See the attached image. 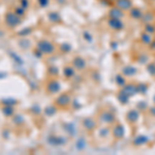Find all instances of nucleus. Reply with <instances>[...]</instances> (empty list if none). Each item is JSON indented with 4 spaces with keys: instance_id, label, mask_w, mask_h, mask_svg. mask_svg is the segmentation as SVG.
I'll list each match as a JSON object with an SVG mask.
<instances>
[{
    "instance_id": "obj_4",
    "label": "nucleus",
    "mask_w": 155,
    "mask_h": 155,
    "mask_svg": "<svg viewBox=\"0 0 155 155\" xmlns=\"http://www.w3.org/2000/svg\"><path fill=\"white\" fill-rule=\"evenodd\" d=\"M19 46H20V48H21V49L26 50V49H28L30 47V41L27 38H23V37H22V38L19 41Z\"/></svg>"
},
{
    "instance_id": "obj_14",
    "label": "nucleus",
    "mask_w": 155,
    "mask_h": 155,
    "mask_svg": "<svg viewBox=\"0 0 155 155\" xmlns=\"http://www.w3.org/2000/svg\"><path fill=\"white\" fill-rule=\"evenodd\" d=\"M38 2H39V4H41V6H46L47 4H48L49 0H38Z\"/></svg>"
},
{
    "instance_id": "obj_9",
    "label": "nucleus",
    "mask_w": 155,
    "mask_h": 155,
    "mask_svg": "<svg viewBox=\"0 0 155 155\" xmlns=\"http://www.w3.org/2000/svg\"><path fill=\"white\" fill-rule=\"evenodd\" d=\"M67 101H68V97H67L66 95H61L59 97L58 99H57V102H58L59 104H67Z\"/></svg>"
},
{
    "instance_id": "obj_7",
    "label": "nucleus",
    "mask_w": 155,
    "mask_h": 155,
    "mask_svg": "<svg viewBox=\"0 0 155 155\" xmlns=\"http://www.w3.org/2000/svg\"><path fill=\"white\" fill-rule=\"evenodd\" d=\"M17 101L16 99H14V98H6V99H2V104H4V106H16V104H17Z\"/></svg>"
},
{
    "instance_id": "obj_12",
    "label": "nucleus",
    "mask_w": 155,
    "mask_h": 155,
    "mask_svg": "<svg viewBox=\"0 0 155 155\" xmlns=\"http://www.w3.org/2000/svg\"><path fill=\"white\" fill-rule=\"evenodd\" d=\"M49 19L51 20V21L55 22L56 20L59 19V17H58V15H57L56 12H51V14L49 15Z\"/></svg>"
},
{
    "instance_id": "obj_8",
    "label": "nucleus",
    "mask_w": 155,
    "mask_h": 155,
    "mask_svg": "<svg viewBox=\"0 0 155 155\" xmlns=\"http://www.w3.org/2000/svg\"><path fill=\"white\" fill-rule=\"evenodd\" d=\"M11 56H12V58L15 60V63H18L19 65H22V64L24 63L23 59H22L19 55H17L16 53H11Z\"/></svg>"
},
{
    "instance_id": "obj_6",
    "label": "nucleus",
    "mask_w": 155,
    "mask_h": 155,
    "mask_svg": "<svg viewBox=\"0 0 155 155\" xmlns=\"http://www.w3.org/2000/svg\"><path fill=\"white\" fill-rule=\"evenodd\" d=\"M12 121H14V123L17 124V125H21V124L24 123V118L21 115H15V117L12 118Z\"/></svg>"
},
{
    "instance_id": "obj_5",
    "label": "nucleus",
    "mask_w": 155,
    "mask_h": 155,
    "mask_svg": "<svg viewBox=\"0 0 155 155\" xmlns=\"http://www.w3.org/2000/svg\"><path fill=\"white\" fill-rule=\"evenodd\" d=\"M48 90L50 92H52V93L57 92L59 90V85L57 84L56 82H51V83H49L48 85Z\"/></svg>"
},
{
    "instance_id": "obj_3",
    "label": "nucleus",
    "mask_w": 155,
    "mask_h": 155,
    "mask_svg": "<svg viewBox=\"0 0 155 155\" xmlns=\"http://www.w3.org/2000/svg\"><path fill=\"white\" fill-rule=\"evenodd\" d=\"M2 113H3L4 116H6V117L12 116V115L15 114L14 107L12 106H4L3 107H2Z\"/></svg>"
},
{
    "instance_id": "obj_10",
    "label": "nucleus",
    "mask_w": 155,
    "mask_h": 155,
    "mask_svg": "<svg viewBox=\"0 0 155 155\" xmlns=\"http://www.w3.org/2000/svg\"><path fill=\"white\" fill-rule=\"evenodd\" d=\"M31 31H32L31 28H25V29H22V31H19L18 34L20 36H26L31 33Z\"/></svg>"
},
{
    "instance_id": "obj_11",
    "label": "nucleus",
    "mask_w": 155,
    "mask_h": 155,
    "mask_svg": "<svg viewBox=\"0 0 155 155\" xmlns=\"http://www.w3.org/2000/svg\"><path fill=\"white\" fill-rule=\"evenodd\" d=\"M15 12H16V14L18 15L19 17H22L24 15V12H25V8H23L22 6L16 7V8H15Z\"/></svg>"
},
{
    "instance_id": "obj_1",
    "label": "nucleus",
    "mask_w": 155,
    "mask_h": 155,
    "mask_svg": "<svg viewBox=\"0 0 155 155\" xmlns=\"http://www.w3.org/2000/svg\"><path fill=\"white\" fill-rule=\"evenodd\" d=\"M4 20H5V23L7 26L12 27V28L17 27L21 23V18L15 12H7L5 14V17H4Z\"/></svg>"
},
{
    "instance_id": "obj_13",
    "label": "nucleus",
    "mask_w": 155,
    "mask_h": 155,
    "mask_svg": "<svg viewBox=\"0 0 155 155\" xmlns=\"http://www.w3.org/2000/svg\"><path fill=\"white\" fill-rule=\"evenodd\" d=\"M29 5V0H20V6H22L23 8H27Z\"/></svg>"
},
{
    "instance_id": "obj_2",
    "label": "nucleus",
    "mask_w": 155,
    "mask_h": 155,
    "mask_svg": "<svg viewBox=\"0 0 155 155\" xmlns=\"http://www.w3.org/2000/svg\"><path fill=\"white\" fill-rule=\"evenodd\" d=\"M37 49L46 54H51L54 51V47L48 41H41L37 42Z\"/></svg>"
}]
</instances>
